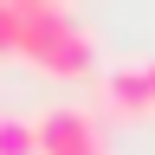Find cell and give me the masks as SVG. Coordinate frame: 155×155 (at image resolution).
Masks as SVG:
<instances>
[{"instance_id": "obj_4", "label": "cell", "mask_w": 155, "mask_h": 155, "mask_svg": "<svg viewBox=\"0 0 155 155\" xmlns=\"http://www.w3.org/2000/svg\"><path fill=\"white\" fill-rule=\"evenodd\" d=\"M0 155H39L32 116H0Z\"/></svg>"}, {"instance_id": "obj_2", "label": "cell", "mask_w": 155, "mask_h": 155, "mask_svg": "<svg viewBox=\"0 0 155 155\" xmlns=\"http://www.w3.org/2000/svg\"><path fill=\"white\" fill-rule=\"evenodd\" d=\"M32 129H39V155H110V136L97 123V110H84V104L39 110Z\"/></svg>"}, {"instance_id": "obj_3", "label": "cell", "mask_w": 155, "mask_h": 155, "mask_svg": "<svg viewBox=\"0 0 155 155\" xmlns=\"http://www.w3.org/2000/svg\"><path fill=\"white\" fill-rule=\"evenodd\" d=\"M104 110H110V116H155V97H149L142 65H116V71H104Z\"/></svg>"}, {"instance_id": "obj_5", "label": "cell", "mask_w": 155, "mask_h": 155, "mask_svg": "<svg viewBox=\"0 0 155 155\" xmlns=\"http://www.w3.org/2000/svg\"><path fill=\"white\" fill-rule=\"evenodd\" d=\"M142 78H149V97H155V58H142Z\"/></svg>"}, {"instance_id": "obj_1", "label": "cell", "mask_w": 155, "mask_h": 155, "mask_svg": "<svg viewBox=\"0 0 155 155\" xmlns=\"http://www.w3.org/2000/svg\"><path fill=\"white\" fill-rule=\"evenodd\" d=\"M13 58L45 78H84L97 71V39L65 0H13Z\"/></svg>"}]
</instances>
